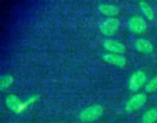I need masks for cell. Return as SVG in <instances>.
Here are the masks:
<instances>
[{"mask_svg":"<svg viewBox=\"0 0 157 123\" xmlns=\"http://www.w3.org/2000/svg\"><path fill=\"white\" fill-rule=\"evenodd\" d=\"M147 81V75L143 71L138 70L133 73L129 80V89L133 92H136Z\"/></svg>","mask_w":157,"mask_h":123,"instance_id":"cell-4","label":"cell"},{"mask_svg":"<svg viewBox=\"0 0 157 123\" xmlns=\"http://www.w3.org/2000/svg\"><path fill=\"white\" fill-rule=\"evenodd\" d=\"M135 48L140 52L145 54L152 53L153 51V46L149 40L145 38H139L135 42Z\"/></svg>","mask_w":157,"mask_h":123,"instance_id":"cell-9","label":"cell"},{"mask_svg":"<svg viewBox=\"0 0 157 123\" xmlns=\"http://www.w3.org/2000/svg\"><path fill=\"white\" fill-rule=\"evenodd\" d=\"M102 58L106 62L116 65L117 67L123 68L127 65V59H126L125 57L119 55L117 54H104V55H103Z\"/></svg>","mask_w":157,"mask_h":123,"instance_id":"cell-6","label":"cell"},{"mask_svg":"<svg viewBox=\"0 0 157 123\" xmlns=\"http://www.w3.org/2000/svg\"><path fill=\"white\" fill-rule=\"evenodd\" d=\"M6 104L10 110L16 113L21 112L25 106L19 98L15 95H8L6 98Z\"/></svg>","mask_w":157,"mask_h":123,"instance_id":"cell-7","label":"cell"},{"mask_svg":"<svg viewBox=\"0 0 157 123\" xmlns=\"http://www.w3.org/2000/svg\"><path fill=\"white\" fill-rule=\"evenodd\" d=\"M14 81V78L9 74H5L0 77V90L4 91L7 89Z\"/></svg>","mask_w":157,"mask_h":123,"instance_id":"cell-13","label":"cell"},{"mask_svg":"<svg viewBox=\"0 0 157 123\" xmlns=\"http://www.w3.org/2000/svg\"><path fill=\"white\" fill-rule=\"evenodd\" d=\"M119 27L120 21L117 18H109L101 23L100 26V31L103 35L110 36L116 33Z\"/></svg>","mask_w":157,"mask_h":123,"instance_id":"cell-3","label":"cell"},{"mask_svg":"<svg viewBox=\"0 0 157 123\" xmlns=\"http://www.w3.org/2000/svg\"><path fill=\"white\" fill-rule=\"evenodd\" d=\"M147 97L146 94H136L127 102L125 106L126 111L130 113V112H133L135 111L138 110L145 105V103L147 102Z\"/></svg>","mask_w":157,"mask_h":123,"instance_id":"cell-2","label":"cell"},{"mask_svg":"<svg viewBox=\"0 0 157 123\" xmlns=\"http://www.w3.org/2000/svg\"><path fill=\"white\" fill-rule=\"evenodd\" d=\"M128 27L131 32L136 34H141L147 29V22L140 16H133L129 19Z\"/></svg>","mask_w":157,"mask_h":123,"instance_id":"cell-5","label":"cell"},{"mask_svg":"<svg viewBox=\"0 0 157 123\" xmlns=\"http://www.w3.org/2000/svg\"><path fill=\"white\" fill-rule=\"evenodd\" d=\"M157 120V109H150L143 115V123H154Z\"/></svg>","mask_w":157,"mask_h":123,"instance_id":"cell-11","label":"cell"},{"mask_svg":"<svg viewBox=\"0 0 157 123\" xmlns=\"http://www.w3.org/2000/svg\"><path fill=\"white\" fill-rule=\"evenodd\" d=\"M104 113V108L101 105L89 106L80 113V119L85 122H90L98 119Z\"/></svg>","mask_w":157,"mask_h":123,"instance_id":"cell-1","label":"cell"},{"mask_svg":"<svg viewBox=\"0 0 157 123\" xmlns=\"http://www.w3.org/2000/svg\"><path fill=\"white\" fill-rule=\"evenodd\" d=\"M98 10L104 15L109 17H113L118 15L120 12L119 8L117 7L114 5L110 4H101L98 6Z\"/></svg>","mask_w":157,"mask_h":123,"instance_id":"cell-10","label":"cell"},{"mask_svg":"<svg viewBox=\"0 0 157 123\" xmlns=\"http://www.w3.org/2000/svg\"><path fill=\"white\" fill-rule=\"evenodd\" d=\"M139 6L141 10H142V12H144V15H146V17H147L149 20L151 21V20H153V18H155L153 10L152 9L151 6H150L147 2H140Z\"/></svg>","mask_w":157,"mask_h":123,"instance_id":"cell-12","label":"cell"},{"mask_svg":"<svg viewBox=\"0 0 157 123\" xmlns=\"http://www.w3.org/2000/svg\"><path fill=\"white\" fill-rule=\"evenodd\" d=\"M145 90L147 92L151 93L157 90V76L152 78L147 84L145 87Z\"/></svg>","mask_w":157,"mask_h":123,"instance_id":"cell-14","label":"cell"},{"mask_svg":"<svg viewBox=\"0 0 157 123\" xmlns=\"http://www.w3.org/2000/svg\"><path fill=\"white\" fill-rule=\"evenodd\" d=\"M103 46L107 50L110 52H114V53H120L122 54L126 52V46L123 43L120 42L116 41V40H110L107 39L104 40Z\"/></svg>","mask_w":157,"mask_h":123,"instance_id":"cell-8","label":"cell"}]
</instances>
